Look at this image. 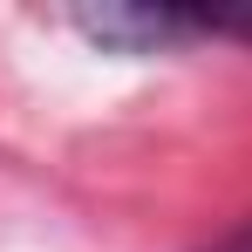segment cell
<instances>
[{
	"label": "cell",
	"mask_w": 252,
	"mask_h": 252,
	"mask_svg": "<svg viewBox=\"0 0 252 252\" xmlns=\"http://www.w3.org/2000/svg\"><path fill=\"white\" fill-rule=\"evenodd\" d=\"M205 252H252V225H246V232H232V239H218V246H205Z\"/></svg>",
	"instance_id": "3"
},
{
	"label": "cell",
	"mask_w": 252,
	"mask_h": 252,
	"mask_svg": "<svg viewBox=\"0 0 252 252\" xmlns=\"http://www.w3.org/2000/svg\"><path fill=\"white\" fill-rule=\"evenodd\" d=\"M68 28L102 55H170L205 34V21L177 7H75Z\"/></svg>",
	"instance_id": "1"
},
{
	"label": "cell",
	"mask_w": 252,
	"mask_h": 252,
	"mask_svg": "<svg viewBox=\"0 0 252 252\" xmlns=\"http://www.w3.org/2000/svg\"><path fill=\"white\" fill-rule=\"evenodd\" d=\"M205 21V34H239V41H252V7L246 14H198Z\"/></svg>",
	"instance_id": "2"
}]
</instances>
